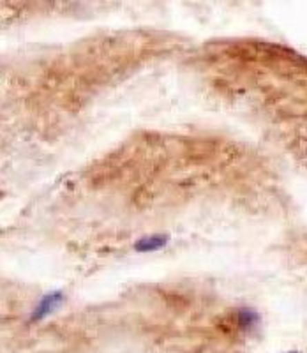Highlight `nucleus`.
I'll use <instances>...</instances> for the list:
<instances>
[{"label":"nucleus","instance_id":"nucleus-1","mask_svg":"<svg viewBox=\"0 0 307 353\" xmlns=\"http://www.w3.org/2000/svg\"><path fill=\"white\" fill-rule=\"evenodd\" d=\"M62 302H64V295L60 292H53L48 293V295H44V297L41 299L39 304L36 305V309H34L32 320H43L44 316H48L50 313H53Z\"/></svg>","mask_w":307,"mask_h":353},{"label":"nucleus","instance_id":"nucleus-2","mask_svg":"<svg viewBox=\"0 0 307 353\" xmlns=\"http://www.w3.org/2000/svg\"><path fill=\"white\" fill-rule=\"evenodd\" d=\"M166 242V235L154 233V235H147V237H141L140 241H136L135 248L136 251H140V253H148V251H157V249H161Z\"/></svg>","mask_w":307,"mask_h":353}]
</instances>
